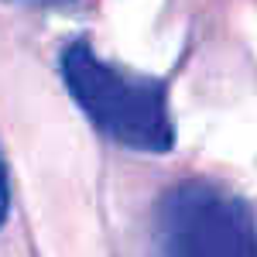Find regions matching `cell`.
<instances>
[{
  "label": "cell",
  "instance_id": "7a4b0ae2",
  "mask_svg": "<svg viewBox=\"0 0 257 257\" xmlns=\"http://www.w3.org/2000/svg\"><path fill=\"white\" fill-rule=\"evenodd\" d=\"M158 257H257V219L223 185L178 182L158 206Z\"/></svg>",
  "mask_w": 257,
  "mask_h": 257
},
{
  "label": "cell",
  "instance_id": "6da1fadb",
  "mask_svg": "<svg viewBox=\"0 0 257 257\" xmlns=\"http://www.w3.org/2000/svg\"><path fill=\"white\" fill-rule=\"evenodd\" d=\"M62 79L79 110L110 141L148 155L172 151L175 123L168 93L158 79L99 59L86 41H76L62 52Z\"/></svg>",
  "mask_w": 257,
  "mask_h": 257
},
{
  "label": "cell",
  "instance_id": "3957f363",
  "mask_svg": "<svg viewBox=\"0 0 257 257\" xmlns=\"http://www.w3.org/2000/svg\"><path fill=\"white\" fill-rule=\"evenodd\" d=\"M7 209H11V189H7V168H4V158H0V226L7 219Z\"/></svg>",
  "mask_w": 257,
  "mask_h": 257
}]
</instances>
